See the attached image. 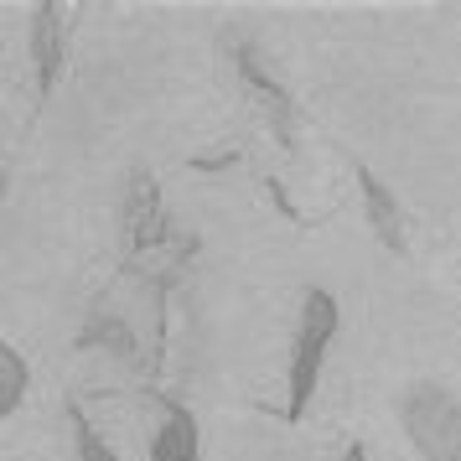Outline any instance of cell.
Returning <instances> with one entry per match:
<instances>
[{"label":"cell","mask_w":461,"mask_h":461,"mask_svg":"<svg viewBox=\"0 0 461 461\" xmlns=\"http://www.w3.org/2000/svg\"><path fill=\"white\" fill-rule=\"evenodd\" d=\"M342 332V306L327 285H306L301 295V327H295V342H291V394L280 404V420L285 425H301L306 410L316 399V384H321V368H327V348L332 337Z\"/></svg>","instance_id":"1"},{"label":"cell","mask_w":461,"mask_h":461,"mask_svg":"<svg viewBox=\"0 0 461 461\" xmlns=\"http://www.w3.org/2000/svg\"><path fill=\"white\" fill-rule=\"evenodd\" d=\"M399 425L425 461H461V399L440 384H410L399 394Z\"/></svg>","instance_id":"2"},{"label":"cell","mask_w":461,"mask_h":461,"mask_svg":"<svg viewBox=\"0 0 461 461\" xmlns=\"http://www.w3.org/2000/svg\"><path fill=\"white\" fill-rule=\"evenodd\" d=\"M125 254L130 259H140L146 249L156 244H171V218L161 208V187H156V176L150 171H135L130 176V192H125Z\"/></svg>","instance_id":"3"},{"label":"cell","mask_w":461,"mask_h":461,"mask_svg":"<svg viewBox=\"0 0 461 461\" xmlns=\"http://www.w3.org/2000/svg\"><path fill=\"white\" fill-rule=\"evenodd\" d=\"M32 68H37V99H47L63 84L68 68V5H37L32 16Z\"/></svg>","instance_id":"4"},{"label":"cell","mask_w":461,"mask_h":461,"mask_svg":"<svg viewBox=\"0 0 461 461\" xmlns=\"http://www.w3.org/2000/svg\"><path fill=\"white\" fill-rule=\"evenodd\" d=\"M233 68H239L244 88H249L254 99L265 104V114H270V125H275V135H280V146L291 150V146H295V99L285 94V84H275L270 68L259 63V52H254V47H233Z\"/></svg>","instance_id":"5"},{"label":"cell","mask_w":461,"mask_h":461,"mask_svg":"<svg viewBox=\"0 0 461 461\" xmlns=\"http://www.w3.org/2000/svg\"><path fill=\"white\" fill-rule=\"evenodd\" d=\"M357 176V192H363V212H368V229H374V239L384 244L389 254H410V233H404V218H399V203L394 192L384 187V176H374L368 167H353Z\"/></svg>","instance_id":"6"},{"label":"cell","mask_w":461,"mask_h":461,"mask_svg":"<svg viewBox=\"0 0 461 461\" xmlns=\"http://www.w3.org/2000/svg\"><path fill=\"white\" fill-rule=\"evenodd\" d=\"M150 404L161 410V425H156V440H150V461H197L203 436H197L192 410L171 394H150Z\"/></svg>","instance_id":"7"},{"label":"cell","mask_w":461,"mask_h":461,"mask_svg":"<svg viewBox=\"0 0 461 461\" xmlns=\"http://www.w3.org/2000/svg\"><path fill=\"white\" fill-rule=\"evenodd\" d=\"M78 348H109L120 363H140V337L130 332V321H120V316H94L78 332Z\"/></svg>","instance_id":"8"},{"label":"cell","mask_w":461,"mask_h":461,"mask_svg":"<svg viewBox=\"0 0 461 461\" xmlns=\"http://www.w3.org/2000/svg\"><path fill=\"white\" fill-rule=\"evenodd\" d=\"M26 384H32V368H26V357L5 342V348H0V415H5V420L22 410Z\"/></svg>","instance_id":"9"},{"label":"cell","mask_w":461,"mask_h":461,"mask_svg":"<svg viewBox=\"0 0 461 461\" xmlns=\"http://www.w3.org/2000/svg\"><path fill=\"white\" fill-rule=\"evenodd\" d=\"M68 425H73V451H78V461H120L114 446H109V440L94 430V420L84 415V404H68Z\"/></svg>","instance_id":"10"},{"label":"cell","mask_w":461,"mask_h":461,"mask_svg":"<svg viewBox=\"0 0 461 461\" xmlns=\"http://www.w3.org/2000/svg\"><path fill=\"white\" fill-rule=\"evenodd\" d=\"M265 192H270V203L280 208V218H285V223H301V208L291 203V192L280 187V176H265Z\"/></svg>","instance_id":"11"},{"label":"cell","mask_w":461,"mask_h":461,"mask_svg":"<svg viewBox=\"0 0 461 461\" xmlns=\"http://www.w3.org/2000/svg\"><path fill=\"white\" fill-rule=\"evenodd\" d=\"M239 167V150H208V156H192V171H229Z\"/></svg>","instance_id":"12"},{"label":"cell","mask_w":461,"mask_h":461,"mask_svg":"<svg viewBox=\"0 0 461 461\" xmlns=\"http://www.w3.org/2000/svg\"><path fill=\"white\" fill-rule=\"evenodd\" d=\"M342 461H368V446H363V440H353V446L342 451Z\"/></svg>","instance_id":"13"}]
</instances>
